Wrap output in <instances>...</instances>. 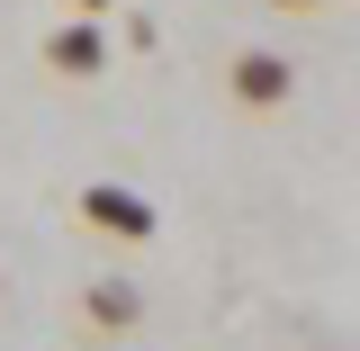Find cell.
Segmentation results:
<instances>
[{"label": "cell", "mask_w": 360, "mask_h": 351, "mask_svg": "<svg viewBox=\"0 0 360 351\" xmlns=\"http://www.w3.org/2000/svg\"><path fill=\"white\" fill-rule=\"evenodd\" d=\"M82 217L99 225V234H127V243L153 234V208H144L135 189H117V180H90V189H82Z\"/></svg>", "instance_id": "1"}, {"label": "cell", "mask_w": 360, "mask_h": 351, "mask_svg": "<svg viewBox=\"0 0 360 351\" xmlns=\"http://www.w3.org/2000/svg\"><path fill=\"white\" fill-rule=\"evenodd\" d=\"M225 82H234L243 108H279V99H288V63H279V54H234Z\"/></svg>", "instance_id": "3"}, {"label": "cell", "mask_w": 360, "mask_h": 351, "mask_svg": "<svg viewBox=\"0 0 360 351\" xmlns=\"http://www.w3.org/2000/svg\"><path fill=\"white\" fill-rule=\"evenodd\" d=\"M45 63H54L63 82H90V72L108 63V37H99V18H72V27H54V37H45Z\"/></svg>", "instance_id": "2"}, {"label": "cell", "mask_w": 360, "mask_h": 351, "mask_svg": "<svg viewBox=\"0 0 360 351\" xmlns=\"http://www.w3.org/2000/svg\"><path fill=\"white\" fill-rule=\"evenodd\" d=\"M82 307H90V324H135V288H127V279H99Z\"/></svg>", "instance_id": "4"}, {"label": "cell", "mask_w": 360, "mask_h": 351, "mask_svg": "<svg viewBox=\"0 0 360 351\" xmlns=\"http://www.w3.org/2000/svg\"><path fill=\"white\" fill-rule=\"evenodd\" d=\"M279 9H315V0H279Z\"/></svg>", "instance_id": "6"}, {"label": "cell", "mask_w": 360, "mask_h": 351, "mask_svg": "<svg viewBox=\"0 0 360 351\" xmlns=\"http://www.w3.org/2000/svg\"><path fill=\"white\" fill-rule=\"evenodd\" d=\"M82 9H90V18H99V9H108V0H82Z\"/></svg>", "instance_id": "5"}]
</instances>
